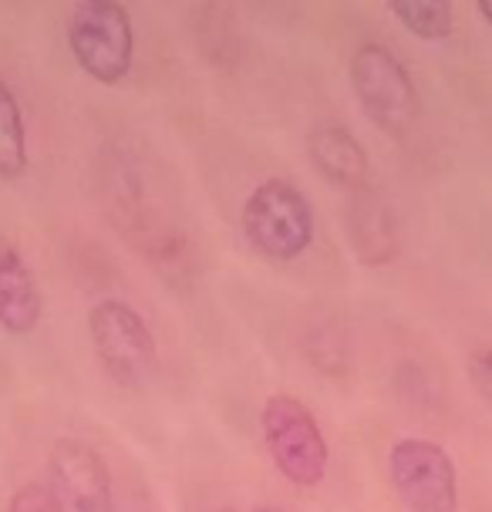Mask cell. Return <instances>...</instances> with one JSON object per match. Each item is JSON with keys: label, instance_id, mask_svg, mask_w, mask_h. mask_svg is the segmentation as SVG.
Here are the masks:
<instances>
[{"label": "cell", "instance_id": "9a60e30c", "mask_svg": "<svg viewBox=\"0 0 492 512\" xmlns=\"http://www.w3.org/2000/svg\"><path fill=\"white\" fill-rule=\"evenodd\" d=\"M476 7H479V14H482V17H486V24L492 27V0H479V4H476Z\"/></svg>", "mask_w": 492, "mask_h": 512}, {"label": "cell", "instance_id": "7c38bea8", "mask_svg": "<svg viewBox=\"0 0 492 512\" xmlns=\"http://www.w3.org/2000/svg\"><path fill=\"white\" fill-rule=\"evenodd\" d=\"M388 11L418 41H445L455 31V7L449 0H391Z\"/></svg>", "mask_w": 492, "mask_h": 512}, {"label": "cell", "instance_id": "52a82bcc", "mask_svg": "<svg viewBox=\"0 0 492 512\" xmlns=\"http://www.w3.org/2000/svg\"><path fill=\"white\" fill-rule=\"evenodd\" d=\"M48 469L58 499L71 512H112L115 482L102 455L78 438H58L51 445Z\"/></svg>", "mask_w": 492, "mask_h": 512}, {"label": "cell", "instance_id": "2e32d148", "mask_svg": "<svg viewBox=\"0 0 492 512\" xmlns=\"http://www.w3.org/2000/svg\"><path fill=\"white\" fill-rule=\"evenodd\" d=\"M250 512H284L280 506H270V502H263V506H253Z\"/></svg>", "mask_w": 492, "mask_h": 512}, {"label": "cell", "instance_id": "6da1fadb", "mask_svg": "<svg viewBox=\"0 0 492 512\" xmlns=\"http://www.w3.org/2000/svg\"><path fill=\"white\" fill-rule=\"evenodd\" d=\"M243 236L273 263L297 260L314 243V209L304 189L284 176L263 179L243 203Z\"/></svg>", "mask_w": 492, "mask_h": 512}, {"label": "cell", "instance_id": "5b68a950", "mask_svg": "<svg viewBox=\"0 0 492 512\" xmlns=\"http://www.w3.org/2000/svg\"><path fill=\"white\" fill-rule=\"evenodd\" d=\"M68 48L91 81L98 85L125 81L135 58L129 11L115 0H81L68 21Z\"/></svg>", "mask_w": 492, "mask_h": 512}, {"label": "cell", "instance_id": "8fae6325", "mask_svg": "<svg viewBox=\"0 0 492 512\" xmlns=\"http://www.w3.org/2000/svg\"><path fill=\"white\" fill-rule=\"evenodd\" d=\"M27 172V128L11 85L0 78V179L14 182Z\"/></svg>", "mask_w": 492, "mask_h": 512}, {"label": "cell", "instance_id": "30bf717a", "mask_svg": "<svg viewBox=\"0 0 492 512\" xmlns=\"http://www.w3.org/2000/svg\"><path fill=\"white\" fill-rule=\"evenodd\" d=\"M348 236L354 253L368 267H385L398 256V223L395 213L375 189H358L348 209Z\"/></svg>", "mask_w": 492, "mask_h": 512}, {"label": "cell", "instance_id": "3957f363", "mask_svg": "<svg viewBox=\"0 0 492 512\" xmlns=\"http://www.w3.org/2000/svg\"><path fill=\"white\" fill-rule=\"evenodd\" d=\"M88 337L102 371L122 388H139L159 368V347L145 317L125 300H98L88 310Z\"/></svg>", "mask_w": 492, "mask_h": 512}, {"label": "cell", "instance_id": "5bb4252c", "mask_svg": "<svg viewBox=\"0 0 492 512\" xmlns=\"http://www.w3.org/2000/svg\"><path fill=\"white\" fill-rule=\"evenodd\" d=\"M469 381L479 398L492 408V344H482L469 354Z\"/></svg>", "mask_w": 492, "mask_h": 512}, {"label": "cell", "instance_id": "277c9868", "mask_svg": "<svg viewBox=\"0 0 492 512\" xmlns=\"http://www.w3.org/2000/svg\"><path fill=\"white\" fill-rule=\"evenodd\" d=\"M351 88L364 118L385 135H405L418 118V88L408 68L385 44H361L351 54Z\"/></svg>", "mask_w": 492, "mask_h": 512}, {"label": "cell", "instance_id": "ba28073f", "mask_svg": "<svg viewBox=\"0 0 492 512\" xmlns=\"http://www.w3.org/2000/svg\"><path fill=\"white\" fill-rule=\"evenodd\" d=\"M307 155L331 186L358 192L368 186L371 162L358 135L341 122H317L307 132Z\"/></svg>", "mask_w": 492, "mask_h": 512}, {"label": "cell", "instance_id": "7a4b0ae2", "mask_svg": "<svg viewBox=\"0 0 492 512\" xmlns=\"http://www.w3.org/2000/svg\"><path fill=\"white\" fill-rule=\"evenodd\" d=\"M260 432L273 465L290 486L314 489L324 482L331 448L314 411L294 395H270L260 408Z\"/></svg>", "mask_w": 492, "mask_h": 512}, {"label": "cell", "instance_id": "9c48e42d", "mask_svg": "<svg viewBox=\"0 0 492 512\" xmlns=\"http://www.w3.org/2000/svg\"><path fill=\"white\" fill-rule=\"evenodd\" d=\"M44 300L24 253L0 236V331L24 337L41 324Z\"/></svg>", "mask_w": 492, "mask_h": 512}, {"label": "cell", "instance_id": "8992f818", "mask_svg": "<svg viewBox=\"0 0 492 512\" xmlns=\"http://www.w3.org/2000/svg\"><path fill=\"white\" fill-rule=\"evenodd\" d=\"M388 479L408 512L459 509V469L432 438H398L388 448Z\"/></svg>", "mask_w": 492, "mask_h": 512}, {"label": "cell", "instance_id": "4fadbf2b", "mask_svg": "<svg viewBox=\"0 0 492 512\" xmlns=\"http://www.w3.org/2000/svg\"><path fill=\"white\" fill-rule=\"evenodd\" d=\"M7 512H68L65 502L58 499V492L41 482H27L7 502Z\"/></svg>", "mask_w": 492, "mask_h": 512}]
</instances>
